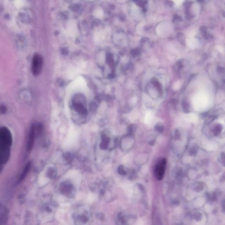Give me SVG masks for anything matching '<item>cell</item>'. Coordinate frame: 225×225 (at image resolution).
I'll return each mask as SVG.
<instances>
[{
    "label": "cell",
    "instance_id": "obj_5",
    "mask_svg": "<svg viewBox=\"0 0 225 225\" xmlns=\"http://www.w3.org/2000/svg\"><path fill=\"white\" fill-rule=\"evenodd\" d=\"M36 134L34 130V127L33 125L31 128L30 133L29 136L28 140L27 143V151L28 152H30L33 148L34 145V139Z\"/></svg>",
    "mask_w": 225,
    "mask_h": 225
},
{
    "label": "cell",
    "instance_id": "obj_3",
    "mask_svg": "<svg viewBox=\"0 0 225 225\" xmlns=\"http://www.w3.org/2000/svg\"><path fill=\"white\" fill-rule=\"evenodd\" d=\"M173 30L172 25L169 22H161L157 26L156 28L157 33L161 36H168Z\"/></svg>",
    "mask_w": 225,
    "mask_h": 225
},
{
    "label": "cell",
    "instance_id": "obj_8",
    "mask_svg": "<svg viewBox=\"0 0 225 225\" xmlns=\"http://www.w3.org/2000/svg\"><path fill=\"white\" fill-rule=\"evenodd\" d=\"M0 211H1V222H2V224H4L5 222H6L7 220V212L6 209L2 205L1 206V209H0Z\"/></svg>",
    "mask_w": 225,
    "mask_h": 225
},
{
    "label": "cell",
    "instance_id": "obj_6",
    "mask_svg": "<svg viewBox=\"0 0 225 225\" xmlns=\"http://www.w3.org/2000/svg\"><path fill=\"white\" fill-rule=\"evenodd\" d=\"M73 106L74 108L75 109L76 111H77L80 114L82 115H84L87 113V110L84 107V106L82 104V103H78L76 102L73 104Z\"/></svg>",
    "mask_w": 225,
    "mask_h": 225
},
{
    "label": "cell",
    "instance_id": "obj_14",
    "mask_svg": "<svg viewBox=\"0 0 225 225\" xmlns=\"http://www.w3.org/2000/svg\"><path fill=\"white\" fill-rule=\"evenodd\" d=\"M1 110H2V112L3 113H5L6 112V107L5 106H2V107H1Z\"/></svg>",
    "mask_w": 225,
    "mask_h": 225
},
{
    "label": "cell",
    "instance_id": "obj_7",
    "mask_svg": "<svg viewBox=\"0 0 225 225\" xmlns=\"http://www.w3.org/2000/svg\"><path fill=\"white\" fill-rule=\"evenodd\" d=\"M31 165V164L30 162H28L27 164H26L24 169L23 170V173H22L21 176H20L19 182L22 181L26 177V176H27L28 173L30 169Z\"/></svg>",
    "mask_w": 225,
    "mask_h": 225
},
{
    "label": "cell",
    "instance_id": "obj_4",
    "mask_svg": "<svg viewBox=\"0 0 225 225\" xmlns=\"http://www.w3.org/2000/svg\"><path fill=\"white\" fill-rule=\"evenodd\" d=\"M166 165V160L163 159L156 166L155 174L157 179L161 180L163 179Z\"/></svg>",
    "mask_w": 225,
    "mask_h": 225
},
{
    "label": "cell",
    "instance_id": "obj_9",
    "mask_svg": "<svg viewBox=\"0 0 225 225\" xmlns=\"http://www.w3.org/2000/svg\"><path fill=\"white\" fill-rule=\"evenodd\" d=\"M109 138H108L107 136L104 135L103 136L102 143H101V147L103 149H106L108 147L109 143Z\"/></svg>",
    "mask_w": 225,
    "mask_h": 225
},
{
    "label": "cell",
    "instance_id": "obj_2",
    "mask_svg": "<svg viewBox=\"0 0 225 225\" xmlns=\"http://www.w3.org/2000/svg\"><path fill=\"white\" fill-rule=\"evenodd\" d=\"M43 65V59L39 54L36 53L33 57L32 62V72L33 75H39L42 71Z\"/></svg>",
    "mask_w": 225,
    "mask_h": 225
},
{
    "label": "cell",
    "instance_id": "obj_10",
    "mask_svg": "<svg viewBox=\"0 0 225 225\" xmlns=\"http://www.w3.org/2000/svg\"><path fill=\"white\" fill-rule=\"evenodd\" d=\"M118 172L119 174H121V175H122V176H125L127 174L125 170L124 166L123 165H120L118 167Z\"/></svg>",
    "mask_w": 225,
    "mask_h": 225
},
{
    "label": "cell",
    "instance_id": "obj_12",
    "mask_svg": "<svg viewBox=\"0 0 225 225\" xmlns=\"http://www.w3.org/2000/svg\"><path fill=\"white\" fill-rule=\"evenodd\" d=\"M97 16H98V17H102L103 15V11H102V10H98L97 11Z\"/></svg>",
    "mask_w": 225,
    "mask_h": 225
},
{
    "label": "cell",
    "instance_id": "obj_1",
    "mask_svg": "<svg viewBox=\"0 0 225 225\" xmlns=\"http://www.w3.org/2000/svg\"><path fill=\"white\" fill-rule=\"evenodd\" d=\"M12 144L11 132L6 127L0 130V152H10V147Z\"/></svg>",
    "mask_w": 225,
    "mask_h": 225
},
{
    "label": "cell",
    "instance_id": "obj_11",
    "mask_svg": "<svg viewBox=\"0 0 225 225\" xmlns=\"http://www.w3.org/2000/svg\"><path fill=\"white\" fill-rule=\"evenodd\" d=\"M156 130L158 132L161 133L164 131V127H163L162 125H160V124H158L156 126Z\"/></svg>",
    "mask_w": 225,
    "mask_h": 225
},
{
    "label": "cell",
    "instance_id": "obj_13",
    "mask_svg": "<svg viewBox=\"0 0 225 225\" xmlns=\"http://www.w3.org/2000/svg\"><path fill=\"white\" fill-rule=\"evenodd\" d=\"M172 1H173V2L176 4L177 5H179L181 4L183 2L184 0H172Z\"/></svg>",
    "mask_w": 225,
    "mask_h": 225
}]
</instances>
